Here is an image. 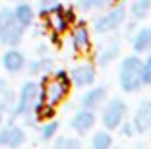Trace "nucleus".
I'll list each match as a JSON object with an SVG mask.
<instances>
[{
  "label": "nucleus",
  "instance_id": "nucleus-19",
  "mask_svg": "<svg viewBox=\"0 0 151 149\" xmlns=\"http://www.w3.org/2000/svg\"><path fill=\"white\" fill-rule=\"evenodd\" d=\"M91 147L93 149H109L112 147V136L109 130H99L93 134V137H91Z\"/></svg>",
  "mask_w": 151,
  "mask_h": 149
},
{
  "label": "nucleus",
  "instance_id": "nucleus-16",
  "mask_svg": "<svg viewBox=\"0 0 151 149\" xmlns=\"http://www.w3.org/2000/svg\"><path fill=\"white\" fill-rule=\"evenodd\" d=\"M14 16H16V19H18V23L25 29V27H29L33 23V18H35V14H33V8L27 2H18V6H16V10H12Z\"/></svg>",
  "mask_w": 151,
  "mask_h": 149
},
{
  "label": "nucleus",
  "instance_id": "nucleus-4",
  "mask_svg": "<svg viewBox=\"0 0 151 149\" xmlns=\"http://www.w3.org/2000/svg\"><path fill=\"white\" fill-rule=\"evenodd\" d=\"M126 14H128V10H126L124 4H114L111 10H107V12L103 14V16L95 18L93 29L97 31V33H101V35L103 33H112V31H116L124 23Z\"/></svg>",
  "mask_w": 151,
  "mask_h": 149
},
{
  "label": "nucleus",
  "instance_id": "nucleus-30",
  "mask_svg": "<svg viewBox=\"0 0 151 149\" xmlns=\"http://www.w3.org/2000/svg\"><path fill=\"white\" fill-rule=\"evenodd\" d=\"M2 120H4V105L0 103V124H2Z\"/></svg>",
  "mask_w": 151,
  "mask_h": 149
},
{
  "label": "nucleus",
  "instance_id": "nucleus-6",
  "mask_svg": "<svg viewBox=\"0 0 151 149\" xmlns=\"http://www.w3.org/2000/svg\"><path fill=\"white\" fill-rule=\"evenodd\" d=\"M39 93H41V85L35 83V81H25L19 89V99H18V105L14 107L12 112L18 114V116H29L33 112V107H35L37 99H39Z\"/></svg>",
  "mask_w": 151,
  "mask_h": 149
},
{
  "label": "nucleus",
  "instance_id": "nucleus-26",
  "mask_svg": "<svg viewBox=\"0 0 151 149\" xmlns=\"http://www.w3.org/2000/svg\"><path fill=\"white\" fill-rule=\"evenodd\" d=\"M54 78L60 79L64 85L72 87V78H70V72H68V70H56V72H54Z\"/></svg>",
  "mask_w": 151,
  "mask_h": 149
},
{
  "label": "nucleus",
  "instance_id": "nucleus-2",
  "mask_svg": "<svg viewBox=\"0 0 151 149\" xmlns=\"http://www.w3.org/2000/svg\"><path fill=\"white\" fill-rule=\"evenodd\" d=\"M23 39V27L18 23L12 10H0V43L8 47H18Z\"/></svg>",
  "mask_w": 151,
  "mask_h": 149
},
{
  "label": "nucleus",
  "instance_id": "nucleus-11",
  "mask_svg": "<svg viewBox=\"0 0 151 149\" xmlns=\"http://www.w3.org/2000/svg\"><path fill=\"white\" fill-rule=\"evenodd\" d=\"M105 101H107V87H105V85L89 87L87 91L81 95L80 107L81 109H89V110H97L105 105Z\"/></svg>",
  "mask_w": 151,
  "mask_h": 149
},
{
  "label": "nucleus",
  "instance_id": "nucleus-8",
  "mask_svg": "<svg viewBox=\"0 0 151 149\" xmlns=\"http://www.w3.org/2000/svg\"><path fill=\"white\" fill-rule=\"evenodd\" d=\"M70 78L72 85H76V87H89L97 79V66L91 62H81L70 70Z\"/></svg>",
  "mask_w": 151,
  "mask_h": 149
},
{
  "label": "nucleus",
  "instance_id": "nucleus-31",
  "mask_svg": "<svg viewBox=\"0 0 151 149\" xmlns=\"http://www.w3.org/2000/svg\"><path fill=\"white\" fill-rule=\"evenodd\" d=\"M12 2H25V0H12Z\"/></svg>",
  "mask_w": 151,
  "mask_h": 149
},
{
  "label": "nucleus",
  "instance_id": "nucleus-27",
  "mask_svg": "<svg viewBox=\"0 0 151 149\" xmlns=\"http://www.w3.org/2000/svg\"><path fill=\"white\" fill-rule=\"evenodd\" d=\"M52 58H41V74H50L52 72Z\"/></svg>",
  "mask_w": 151,
  "mask_h": 149
},
{
  "label": "nucleus",
  "instance_id": "nucleus-29",
  "mask_svg": "<svg viewBox=\"0 0 151 149\" xmlns=\"http://www.w3.org/2000/svg\"><path fill=\"white\" fill-rule=\"evenodd\" d=\"M6 89H8V83H6V79L0 78V95H2V93H4Z\"/></svg>",
  "mask_w": 151,
  "mask_h": 149
},
{
  "label": "nucleus",
  "instance_id": "nucleus-12",
  "mask_svg": "<svg viewBox=\"0 0 151 149\" xmlns=\"http://www.w3.org/2000/svg\"><path fill=\"white\" fill-rule=\"evenodd\" d=\"M132 122H134V126H136V132H138V134H147V132L151 130V101L149 99L139 101L138 109L134 112Z\"/></svg>",
  "mask_w": 151,
  "mask_h": 149
},
{
  "label": "nucleus",
  "instance_id": "nucleus-24",
  "mask_svg": "<svg viewBox=\"0 0 151 149\" xmlns=\"http://www.w3.org/2000/svg\"><path fill=\"white\" fill-rule=\"evenodd\" d=\"M58 4H60L58 0H39V8H41L39 14H41V18H45L47 14H50Z\"/></svg>",
  "mask_w": 151,
  "mask_h": 149
},
{
  "label": "nucleus",
  "instance_id": "nucleus-25",
  "mask_svg": "<svg viewBox=\"0 0 151 149\" xmlns=\"http://www.w3.org/2000/svg\"><path fill=\"white\" fill-rule=\"evenodd\" d=\"M118 130H120V134L124 137H134L138 132H136V126H134V122L132 120H124V122L118 126Z\"/></svg>",
  "mask_w": 151,
  "mask_h": 149
},
{
  "label": "nucleus",
  "instance_id": "nucleus-23",
  "mask_svg": "<svg viewBox=\"0 0 151 149\" xmlns=\"http://www.w3.org/2000/svg\"><path fill=\"white\" fill-rule=\"evenodd\" d=\"M142 81L143 85H151V50L145 60H142Z\"/></svg>",
  "mask_w": 151,
  "mask_h": 149
},
{
  "label": "nucleus",
  "instance_id": "nucleus-17",
  "mask_svg": "<svg viewBox=\"0 0 151 149\" xmlns=\"http://www.w3.org/2000/svg\"><path fill=\"white\" fill-rule=\"evenodd\" d=\"M130 16H132L136 22L139 19H145L151 12V0H134L132 4H130Z\"/></svg>",
  "mask_w": 151,
  "mask_h": 149
},
{
  "label": "nucleus",
  "instance_id": "nucleus-14",
  "mask_svg": "<svg viewBox=\"0 0 151 149\" xmlns=\"http://www.w3.org/2000/svg\"><path fill=\"white\" fill-rule=\"evenodd\" d=\"M2 64H4V68L10 74H18L23 66H25V56H23V53L16 50V47H14L2 56Z\"/></svg>",
  "mask_w": 151,
  "mask_h": 149
},
{
  "label": "nucleus",
  "instance_id": "nucleus-9",
  "mask_svg": "<svg viewBox=\"0 0 151 149\" xmlns=\"http://www.w3.org/2000/svg\"><path fill=\"white\" fill-rule=\"evenodd\" d=\"M70 43H72V48L76 53H87L91 48V31H89L87 23L85 22H76L74 25L70 27Z\"/></svg>",
  "mask_w": 151,
  "mask_h": 149
},
{
  "label": "nucleus",
  "instance_id": "nucleus-7",
  "mask_svg": "<svg viewBox=\"0 0 151 149\" xmlns=\"http://www.w3.org/2000/svg\"><path fill=\"white\" fill-rule=\"evenodd\" d=\"M70 93V87L64 85L60 79L56 78H43V85H41V95H43L45 103L50 107H58L60 103L66 99V95Z\"/></svg>",
  "mask_w": 151,
  "mask_h": 149
},
{
  "label": "nucleus",
  "instance_id": "nucleus-13",
  "mask_svg": "<svg viewBox=\"0 0 151 149\" xmlns=\"http://www.w3.org/2000/svg\"><path fill=\"white\" fill-rule=\"evenodd\" d=\"M23 141H25V134H23V130L18 128V126H14V124L6 126L4 130L0 132V145L18 147V145H22Z\"/></svg>",
  "mask_w": 151,
  "mask_h": 149
},
{
  "label": "nucleus",
  "instance_id": "nucleus-15",
  "mask_svg": "<svg viewBox=\"0 0 151 149\" xmlns=\"http://www.w3.org/2000/svg\"><path fill=\"white\" fill-rule=\"evenodd\" d=\"M132 47L136 54H145L151 50V27L139 29L132 39Z\"/></svg>",
  "mask_w": 151,
  "mask_h": 149
},
{
  "label": "nucleus",
  "instance_id": "nucleus-22",
  "mask_svg": "<svg viewBox=\"0 0 151 149\" xmlns=\"http://www.w3.org/2000/svg\"><path fill=\"white\" fill-rule=\"evenodd\" d=\"M58 128H60L58 120H49V122H45L43 128H41V140L43 141H50L54 137V134L58 132Z\"/></svg>",
  "mask_w": 151,
  "mask_h": 149
},
{
  "label": "nucleus",
  "instance_id": "nucleus-3",
  "mask_svg": "<svg viewBox=\"0 0 151 149\" xmlns=\"http://www.w3.org/2000/svg\"><path fill=\"white\" fill-rule=\"evenodd\" d=\"M126 114H128V105H126L124 99H111V101H105L101 110V124L105 130L112 132V130H118V126L126 120Z\"/></svg>",
  "mask_w": 151,
  "mask_h": 149
},
{
  "label": "nucleus",
  "instance_id": "nucleus-1",
  "mask_svg": "<svg viewBox=\"0 0 151 149\" xmlns=\"http://www.w3.org/2000/svg\"><path fill=\"white\" fill-rule=\"evenodd\" d=\"M118 85L124 93H136L143 87L142 81V58L130 54L120 60L118 66Z\"/></svg>",
  "mask_w": 151,
  "mask_h": 149
},
{
  "label": "nucleus",
  "instance_id": "nucleus-28",
  "mask_svg": "<svg viewBox=\"0 0 151 149\" xmlns=\"http://www.w3.org/2000/svg\"><path fill=\"white\" fill-rule=\"evenodd\" d=\"M29 74H33V76L41 74V60H33L29 64Z\"/></svg>",
  "mask_w": 151,
  "mask_h": 149
},
{
  "label": "nucleus",
  "instance_id": "nucleus-5",
  "mask_svg": "<svg viewBox=\"0 0 151 149\" xmlns=\"http://www.w3.org/2000/svg\"><path fill=\"white\" fill-rule=\"evenodd\" d=\"M47 18V23H49V27L54 31V33H66V31H70V27L74 25L78 19H76V8H64L62 4H58L56 8L52 10L50 14H47L45 16Z\"/></svg>",
  "mask_w": 151,
  "mask_h": 149
},
{
  "label": "nucleus",
  "instance_id": "nucleus-21",
  "mask_svg": "<svg viewBox=\"0 0 151 149\" xmlns=\"http://www.w3.org/2000/svg\"><path fill=\"white\" fill-rule=\"evenodd\" d=\"M112 0H80L78 2V8L83 10V12H89V10H105L111 6Z\"/></svg>",
  "mask_w": 151,
  "mask_h": 149
},
{
  "label": "nucleus",
  "instance_id": "nucleus-20",
  "mask_svg": "<svg viewBox=\"0 0 151 149\" xmlns=\"http://www.w3.org/2000/svg\"><path fill=\"white\" fill-rule=\"evenodd\" d=\"M54 147L56 149H80L81 147V140L74 136H58L54 140Z\"/></svg>",
  "mask_w": 151,
  "mask_h": 149
},
{
  "label": "nucleus",
  "instance_id": "nucleus-10",
  "mask_svg": "<svg viewBox=\"0 0 151 149\" xmlns=\"http://www.w3.org/2000/svg\"><path fill=\"white\" fill-rule=\"evenodd\" d=\"M95 124H97V114H95V110L81 109V107L70 120V128L76 134H80V136H85L87 132H91L95 128Z\"/></svg>",
  "mask_w": 151,
  "mask_h": 149
},
{
  "label": "nucleus",
  "instance_id": "nucleus-18",
  "mask_svg": "<svg viewBox=\"0 0 151 149\" xmlns=\"http://www.w3.org/2000/svg\"><path fill=\"white\" fill-rule=\"evenodd\" d=\"M118 54H120V47H118L116 43L105 47L101 53L97 54V66H101V68H107L111 62L116 60V56H118Z\"/></svg>",
  "mask_w": 151,
  "mask_h": 149
}]
</instances>
